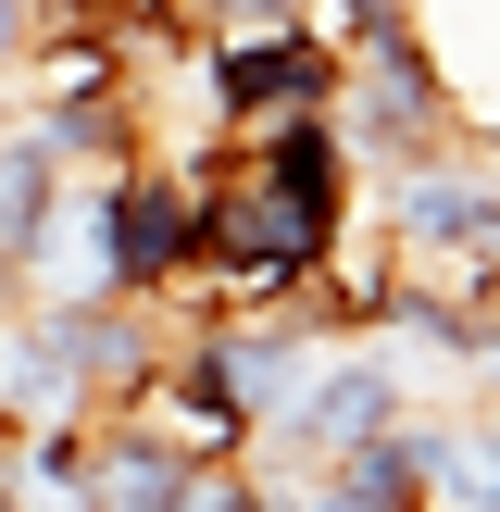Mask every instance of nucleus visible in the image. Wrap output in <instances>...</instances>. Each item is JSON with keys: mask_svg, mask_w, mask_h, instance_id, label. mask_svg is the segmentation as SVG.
Returning a JSON list of instances; mask_svg holds the SVG:
<instances>
[{"mask_svg": "<svg viewBox=\"0 0 500 512\" xmlns=\"http://www.w3.org/2000/svg\"><path fill=\"white\" fill-rule=\"evenodd\" d=\"M413 413V363H400L388 338H325L313 350V375H300V400L263 425V463L275 475H300V463H338V450H363V438H388V425Z\"/></svg>", "mask_w": 500, "mask_h": 512, "instance_id": "obj_1", "label": "nucleus"}, {"mask_svg": "<svg viewBox=\"0 0 500 512\" xmlns=\"http://www.w3.org/2000/svg\"><path fill=\"white\" fill-rule=\"evenodd\" d=\"M338 138H350V163H375V175H400V163H438L463 125H450V88H438V63H425V38H375V50H350L338 63Z\"/></svg>", "mask_w": 500, "mask_h": 512, "instance_id": "obj_2", "label": "nucleus"}, {"mask_svg": "<svg viewBox=\"0 0 500 512\" xmlns=\"http://www.w3.org/2000/svg\"><path fill=\"white\" fill-rule=\"evenodd\" d=\"M200 100H213V125L325 113V100H338V50H325L300 13H275V25H200Z\"/></svg>", "mask_w": 500, "mask_h": 512, "instance_id": "obj_3", "label": "nucleus"}, {"mask_svg": "<svg viewBox=\"0 0 500 512\" xmlns=\"http://www.w3.org/2000/svg\"><path fill=\"white\" fill-rule=\"evenodd\" d=\"M113 200V288L125 300H188L200 288V175L188 163H113L100 175Z\"/></svg>", "mask_w": 500, "mask_h": 512, "instance_id": "obj_4", "label": "nucleus"}, {"mask_svg": "<svg viewBox=\"0 0 500 512\" xmlns=\"http://www.w3.org/2000/svg\"><path fill=\"white\" fill-rule=\"evenodd\" d=\"M100 388H88V338H75L63 300H0V438L25 425H88Z\"/></svg>", "mask_w": 500, "mask_h": 512, "instance_id": "obj_5", "label": "nucleus"}, {"mask_svg": "<svg viewBox=\"0 0 500 512\" xmlns=\"http://www.w3.org/2000/svg\"><path fill=\"white\" fill-rule=\"evenodd\" d=\"M200 488H213V463H188L175 438H150L138 413L88 425V475H75L88 512H200Z\"/></svg>", "mask_w": 500, "mask_h": 512, "instance_id": "obj_6", "label": "nucleus"}, {"mask_svg": "<svg viewBox=\"0 0 500 512\" xmlns=\"http://www.w3.org/2000/svg\"><path fill=\"white\" fill-rule=\"evenodd\" d=\"M413 475L438 512H500V400H450V413H400Z\"/></svg>", "mask_w": 500, "mask_h": 512, "instance_id": "obj_7", "label": "nucleus"}, {"mask_svg": "<svg viewBox=\"0 0 500 512\" xmlns=\"http://www.w3.org/2000/svg\"><path fill=\"white\" fill-rule=\"evenodd\" d=\"M125 413H138L150 438H175V450H188V463H213V475H225V463H250V413H238V400H225L213 375L188 363V350H175V363L150 375V388L125 400Z\"/></svg>", "mask_w": 500, "mask_h": 512, "instance_id": "obj_8", "label": "nucleus"}, {"mask_svg": "<svg viewBox=\"0 0 500 512\" xmlns=\"http://www.w3.org/2000/svg\"><path fill=\"white\" fill-rule=\"evenodd\" d=\"M200 512H288V475H250V463H225L213 488H200Z\"/></svg>", "mask_w": 500, "mask_h": 512, "instance_id": "obj_9", "label": "nucleus"}, {"mask_svg": "<svg viewBox=\"0 0 500 512\" xmlns=\"http://www.w3.org/2000/svg\"><path fill=\"white\" fill-rule=\"evenodd\" d=\"M38 38H50V13H38V0H0V88L25 75V50H38Z\"/></svg>", "mask_w": 500, "mask_h": 512, "instance_id": "obj_10", "label": "nucleus"}]
</instances>
